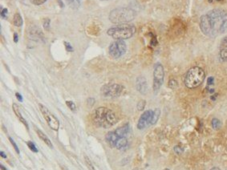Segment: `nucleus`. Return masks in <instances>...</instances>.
Listing matches in <instances>:
<instances>
[{
    "label": "nucleus",
    "instance_id": "39448f33",
    "mask_svg": "<svg viewBox=\"0 0 227 170\" xmlns=\"http://www.w3.org/2000/svg\"><path fill=\"white\" fill-rule=\"evenodd\" d=\"M136 16L134 11L129 8L121 7L112 10L109 14V20L113 23L116 24H123L128 23L132 20H133Z\"/></svg>",
    "mask_w": 227,
    "mask_h": 170
},
{
    "label": "nucleus",
    "instance_id": "c756f323",
    "mask_svg": "<svg viewBox=\"0 0 227 170\" xmlns=\"http://www.w3.org/2000/svg\"><path fill=\"white\" fill-rule=\"evenodd\" d=\"M95 103V100H94L93 98H89V99H87V104H88V106H92Z\"/></svg>",
    "mask_w": 227,
    "mask_h": 170
},
{
    "label": "nucleus",
    "instance_id": "7ed1b4c3",
    "mask_svg": "<svg viewBox=\"0 0 227 170\" xmlns=\"http://www.w3.org/2000/svg\"><path fill=\"white\" fill-rule=\"evenodd\" d=\"M136 32V27L133 24L123 23L117 24L109 28L107 34L116 40H125L131 38Z\"/></svg>",
    "mask_w": 227,
    "mask_h": 170
},
{
    "label": "nucleus",
    "instance_id": "4468645a",
    "mask_svg": "<svg viewBox=\"0 0 227 170\" xmlns=\"http://www.w3.org/2000/svg\"><path fill=\"white\" fill-rule=\"evenodd\" d=\"M36 133H37V135L39 136V138L43 140V141L46 144V145L48 146V147H50V148H53V145L51 141L50 140V139L48 138V136H47L46 134H44V132L40 131V130H39V129H36Z\"/></svg>",
    "mask_w": 227,
    "mask_h": 170
},
{
    "label": "nucleus",
    "instance_id": "a19ab883",
    "mask_svg": "<svg viewBox=\"0 0 227 170\" xmlns=\"http://www.w3.org/2000/svg\"><path fill=\"white\" fill-rule=\"evenodd\" d=\"M218 1H219V0H218Z\"/></svg>",
    "mask_w": 227,
    "mask_h": 170
},
{
    "label": "nucleus",
    "instance_id": "aec40b11",
    "mask_svg": "<svg viewBox=\"0 0 227 170\" xmlns=\"http://www.w3.org/2000/svg\"><path fill=\"white\" fill-rule=\"evenodd\" d=\"M66 104H67V106H68L71 110L73 111V112H75V111L76 110V106H75V104H74V102L67 100L66 101Z\"/></svg>",
    "mask_w": 227,
    "mask_h": 170
},
{
    "label": "nucleus",
    "instance_id": "f8f14e48",
    "mask_svg": "<svg viewBox=\"0 0 227 170\" xmlns=\"http://www.w3.org/2000/svg\"><path fill=\"white\" fill-rule=\"evenodd\" d=\"M219 58L221 61L227 60V36H226L221 42L219 48Z\"/></svg>",
    "mask_w": 227,
    "mask_h": 170
},
{
    "label": "nucleus",
    "instance_id": "4c0bfd02",
    "mask_svg": "<svg viewBox=\"0 0 227 170\" xmlns=\"http://www.w3.org/2000/svg\"><path fill=\"white\" fill-rule=\"evenodd\" d=\"M1 169H2V170H6V168L4 167L3 165H1Z\"/></svg>",
    "mask_w": 227,
    "mask_h": 170
},
{
    "label": "nucleus",
    "instance_id": "58836bf2",
    "mask_svg": "<svg viewBox=\"0 0 227 170\" xmlns=\"http://www.w3.org/2000/svg\"><path fill=\"white\" fill-rule=\"evenodd\" d=\"M214 91V89H211V90H209V92H211V93H213Z\"/></svg>",
    "mask_w": 227,
    "mask_h": 170
},
{
    "label": "nucleus",
    "instance_id": "f704fd0d",
    "mask_svg": "<svg viewBox=\"0 0 227 170\" xmlns=\"http://www.w3.org/2000/svg\"><path fill=\"white\" fill-rule=\"evenodd\" d=\"M58 2H59V3L60 4V6H61V7H63V3H62V1H61V0H58Z\"/></svg>",
    "mask_w": 227,
    "mask_h": 170
},
{
    "label": "nucleus",
    "instance_id": "7c9ffc66",
    "mask_svg": "<svg viewBox=\"0 0 227 170\" xmlns=\"http://www.w3.org/2000/svg\"><path fill=\"white\" fill-rule=\"evenodd\" d=\"M16 96L17 98V100L20 102H23V96H21V94H19V92H16Z\"/></svg>",
    "mask_w": 227,
    "mask_h": 170
},
{
    "label": "nucleus",
    "instance_id": "0eeeda50",
    "mask_svg": "<svg viewBox=\"0 0 227 170\" xmlns=\"http://www.w3.org/2000/svg\"><path fill=\"white\" fill-rule=\"evenodd\" d=\"M165 72L164 67L160 63H156L153 71V91L157 92L164 83Z\"/></svg>",
    "mask_w": 227,
    "mask_h": 170
},
{
    "label": "nucleus",
    "instance_id": "f257e3e1",
    "mask_svg": "<svg viewBox=\"0 0 227 170\" xmlns=\"http://www.w3.org/2000/svg\"><path fill=\"white\" fill-rule=\"evenodd\" d=\"M200 28L208 37L214 38L227 32V11L221 9L209 11L200 19Z\"/></svg>",
    "mask_w": 227,
    "mask_h": 170
},
{
    "label": "nucleus",
    "instance_id": "6ab92c4d",
    "mask_svg": "<svg viewBox=\"0 0 227 170\" xmlns=\"http://www.w3.org/2000/svg\"><path fill=\"white\" fill-rule=\"evenodd\" d=\"M27 145L28 148H30L31 151L34 152H38V148H36V146H35V145L33 142H31V141L27 142Z\"/></svg>",
    "mask_w": 227,
    "mask_h": 170
},
{
    "label": "nucleus",
    "instance_id": "5701e85b",
    "mask_svg": "<svg viewBox=\"0 0 227 170\" xmlns=\"http://www.w3.org/2000/svg\"><path fill=\"white\" fill-rule=\"evenodd\" d=\"M44 27L46 29V30H47V31L50 29V19H44Z\"/></svg>",
    "mask_w": 227,
    "mask_h": 170
},
{
    "label": "nucleus",
    "instance_id": "9d476101",
    "mask_svg": "<svg viewBox=\"0 0 227 170\" xmlns=\"http://www.w3.org/2000/svg\"><path fill=\"white\" fill-rule=\"evenodd\" d=\"M152 115H153V111L147 110L140 116V119L137 123V129L142 130L145 129L147 126L151 124L152 119Z\"/></svg>",
    "mask_w": 227,
    "mask_h": 170
},
{
    "label": "nucleus",
    "instance_id": "ea45409f",
    "mask_svg": "<svg viewBox=\"0 0 227 170\" xmlns=\"http://www.w3.org/2000/svg\"><path fill=\"white\" fill-rule=\"evenodd\" d=\"M163 170H169L168 169H163Z\"/></svg>",
    "mask_w": 227,
    "mask_h": 170
},
{
    "label": "nucleus",
    "instance_id": "2eb2a0df",
    "mask_svg": "<svg viewBox=\"0 0 227 170\" xmlns=\"http://www.w3.org/2000/svg\"><path fill=\"white\" fill-rule=\"evenodd\" d=\"M13 22H14V25L16 27H21L23 25L22 16L19 13H16V15H14Z\"/></svg>",
    "mask_w": 227,
    "mask_h": 170
},
{
    "label": "nucleus",
    "instance_id": "e433bc0d",
    "mask_svg": "<svg viewBox=\"0 0 227 170\" xmlns=\"http://www.w3.org/2000/svg\"><path fill=\"white\" fill-rule=\"evenodd\" d=\"M210 170H220V169H219V168H217V167H214V168H212Z\"/></svg>",
    "mask_w": 227,
    "mask_h": 170
},
{
    "label": "nucleus",
    "instance_id": "bb28decb",
    "mask_svg": "<svg viewBox=\"0 0 227 170\" xmlns=\"http://www.w3.org/2000/svg\"><path fill=\"white\" fill-rule=\"evenodd\" d=\"M7 14H8V11L6 8H3L2 10V11H1V16H2V18L3 19H6V17H7Z\"/></svg>",
    "mask_w": 227,
    "mask_h": 170
},
{
    "label": "nucleus",
    "instance_id": "cd10ccee",
    "mask_svg": "<svg viewBox=\"0 0 227 170\" xmlns=\"http://www.w3.org/2000/svg\"><path fill=\"white\" fill-rule=\"evenodd\" d=\"M174 151L177 154H180V153H182V152H183V149L180 148V146H175L174 147Z\"/></svg>",
    "mask_w": 227,
    "mask_h": 170
},
{
    "label": "nucleus",
    "instance_id": "f03ea898",
    "mask_svg": "<svg viewBox=\"0 0 227 170\" xmlns=\"http://www.w3.org/2000/svg\"><path fill=\"white\" fill-rule=\"evenodd\" d=\"M92 120L96 125L104 129H109L117 122L115 112L105 107L96 108L92 112Z\"/></svg>",
    "mask_w": 227,
    "mask_h": 170
},
{
    "label": "nucleus",
    "instance_id": "393cba45",
    "mask_svg": "<svg viewBox=\"0 0 227 170\" xmlns=\"http://www.w3.org/2000/svg\"><path fill=\"white\" fill-rule=\"evenodd\" d=\"M9 140H10V142L11 143V145H13V147H14V148H15V149H16V152H17L18 154H19V148H18L17 145L16 144V142L14 141V140H13L11 138V137H9Z\"/></svg>",
    "mask_w": 227,
    "mask_h": 170
},
{
    "label": "nucleus",
    "instance_id": "72a5a7b5",
    "mask_svg": "<svg viewBox=\"0 0 227 170\" xmlns=\"http://www.w3.org/2000/svg\"><path fill=\"white\" fill-rule=\"evenodd\" d=\"M0 155H1V157H2L3 158H6V155L5 154V152H4L3 151L1 152H0Z\"/></svg>",
    "mask_w": 227,
    "mask_h": 170
},
{
    "label": "nucleus",
    "instance_id": "a211bd4d",
    "mask_svg": "<svg viewBox=\"0 0 227 170\" xmlns=\"http://www.w3.org/2000/svg\"><path fill=\"white\" fill-rule=\"evenodd\" d=\"M84 160H85V162H86V164H87V166L88 167V169L90 170H96L95 169V168H94L93 164L92 163V161L91 160L88 158V157L87 156H84Z\"/></svg>",
    "mask_w": 227,
    "mask_h": 170
},
{
    "label": "nucleus",
    "instance_id": "473e14b6",
    "mask_svg": "<svg viewBox=\"0 0 227 170\" xmlns=\"http://www.w3.org/2000/svg\"><path fill=\"white\" fill-rule=\"evenodd\" d=\"M207 84L208 85H212L214 84V77H209L208 79V81H207Z\"/></svg>",
    "mask_w": 227,
    "mask_h": 170
},
{
    "label": "nucleus",
    "instance_id": "9b49d317",
    "mask_svg": "<svg viewBox=\"0 0 227 170\" xmlns=\"http://www.w3.org/2000/svg\"><path fill=\"white\" fill-rule=\"evenodd\" d=\"M136 88L137 90L141 94H146L148 91V84L146 79L143 76H139L136 81Z\"/></svg>",
    "mask_w": 227,
    "mask_h": 170
},
{
    "label": "nucleus",
    "instance_id": "dca6fc26",
    "mask_svg": "<svg viewBox=\"0 0 227 170\" xmlns=\"http://www.w3.org/2000/svg\"><path fill=\"white\" fill-rule=\"evenodd\" d=\"M160 115H161V110H160L159 108H156L155 110L153 111L152 122H151V124H152V125L155 124L157 122L159 117H160Z\"/></svg>",
    "mask_w": 227,
    "mask_h": 170
},
{
    "label": "nucleus",
    "instance_id": "c85d7f7f",
    "mask_svg": "<svg viewBox=\"0 0 227 170\" xmlns=\"http://www.w3.org/2000/svg\"><path fill=\"white\" fill-rule=\"evenodd\" d=\"M168 85H169V87H170V88H174L177 85V84L175 79H171V80L169 81V83H168Z\"/></svg>",
    "mask_w": 227,
    "mask_h": 170
},
{
    "label": "nucleus",
    "instance_id": "20e7f679",
    "mask_svg": "<svg viewBox=\"0 0 227 170\" xmlns=\"http://www.w3.org/2000/svg\"><path fill=\"white\" fill-rule=\"evenodd\" d=\"M204 70L199 67H193L187 72L185 76V84L188 88L193 89L199 87L205 79Z\"/></svg>",
    "mask_w": 227,
    "mask_h": 170
},
{
    "label": "nucleus",
    "instance_id": "a878e982",
    "mask_svg": "<svg viewBox=\"0 0 227 170\" xmlns=\"http://www.w3.org/2000/svg\"><path fill=\"white\" fill-rule=\"evenodd\" d=\"M64 46H65L66 50L68 51H70V52H71V51H73V47H72V45L69 44V43L65 42V43H64Z\"/></svg>",
    "mask_w": 227,
    "mask_h": 170
},
{
    "label": "nucleus",
    "instance_id": "423d86ee",
    "mask_svg": "<svg viewBox=\"0 0 227 170\" xmlns=\"http://www.w3.org/2000/svg\"><path fill=\"white\" fill-rule=\"evenodd\" d=\"M124 91V87L117 84H108L103 86L100 92L103 96L108 98H116Z\"/></svg>",
    "mask_w": 227,
    "mask_h": 170
},
{
    "label": "nucleus",
    "instance_id": "2f4dec72",
    "mask_svg": "<svg viewBox=\"0 0 227 170\" xmlns=\"http://www.w3.org/2000/svg\"><path fill=\"white\" fill-rule=\"evenodd\" d=\"M13 39H14V42L15 43H18L19 41V36H18V34L17 33H15L14 35H13Z\"/></svg>",
    "mask_w": 227,
    "mask_h": 170
},
{
    "label": "nucleus",
    "instance_id": "c9c22d12",
    "mask_svg": "<svg viewBox=\"0 0 227 170\" xmlns=\"http://www.w3.org/2000/svg\"><path fill=\"white\" fill-rule=\"evenodd\" d=\"M60 167H61L62 170H69L68 169V168L64 167V166H63V165H60Z\"/></svg>",
    "mask_w": 227,
    "mask_h": 170
},
{
    "label": "nucleus",
    "instance_id": "b1692460",
    "mask_svg": "<svg viewBox=\"0 0 227 170\" xmlns=\"http://www.w3.org/2000/svg\"><path fill=\"white\" fill-rule=\"evenodd\" d=\"M47 0H31V3L35 4V5H37V6H39V5H42L44 4L45 2H47Z\"/></svg>",
    "mask_w": 227,
    "mask_h": 170
},
{
    "label": "nucleus",
    "instance_id": "6e6552de",
    "mask_svg": "<svg viewBox=\"0 0 227 170\" xmlns=\"http://www.w3.org/2000/svg\"><path fill=\"white\" fill-rule=\"evenodd\" d=\"M39 107L41 112L43 114L44 119L46 120L49 127L51 129H53V130H55V131H58L59 128V121L58 120V119L44 105L39 104Z\"/></svg>",
    "mask_w": 227,
    "mask_h": 170
},
{
    "label": "nucleus",
    "instance_id": "ddd939ff",
    "mask_svg": "<svg viewBox=\"0 0 227 170\" xmlns=\"http://www.w3.org/2000/svg\"><path fill=\"white\" fill-rule=\"evenodd\" d=\"M13 111H14V112H15V114H16V116H17V117L19 118V120L22 122L24 125L26 126V128L27 129V130L29 129V128H28V125H27V121H26V120L23 118V117L22 116V114H21V112H20V111H19V106L17 105L16 104H13Z\"/></svg>",
    "mask_w": 227,
    "mask_h": 170
},
{
    "label": "nucleus",
    "instance_id": "1a4fd4ad",
    "mask_svg": "<svg viewBox=\"0 0 227 170\" xmlns=\"http://www.w3.org/2000/svg\"><path fill=\"white\" fill-rule=\"evenodd\" d=\"M127 50L124 40H116L109 46V54L114 59H118L125 55Z\"/></svg>",
    "mask_w": 227,
    "mask_h": 170
},
{
    "label": "nucleus",
    "instance_id": "412c9836",
    "mask_svg": "<svg viewBox=\"0 0 227 170\" xmlns=\"http://www.w3.org/2000/svg\"><path fill=\"white\" fill-rule=\"evenodd\" d=\"M68 3L69 5L72 7H74V8H77L78 6H80V3H78L76 0H66Z\"/></svg>",
    "mask_w": 227,
    "mask_h": 170
},
{
    "label": "nucleus",
    "instance_id": "4be33fe9",
    "mask_svg": "<svg viewBox=\"0 0 227 170\" xmlns=\"http://www.w3.org/2000/svg\"><path fill=\"white\" fill-rule=\"evenodd\" d=\"M145 104H146V102L145 100H140L138 104H137V109L139 111L144 110V108L145 107Z\"/></svg>",
    "mask_w": 227,
    "mask_h": 170
},
{
    "label": "nucleus",
    "instance_id": "f3484780",
    "mask_svg": "<svg viewBox=\"0 0 227 170\" xmlns=\"http://www.w3.org/2000/svg\"><path fill=\"white\" fill-rule=\"evenodd\" d=\"M212 127H213V129H215V130H217V129H219L221 128V122L220 120L217 119V118H214V119H213L212 120L211 122Z\"/></svg>",
    "mask_w": 227,
    "mask_h": 170
}]
</instances>
